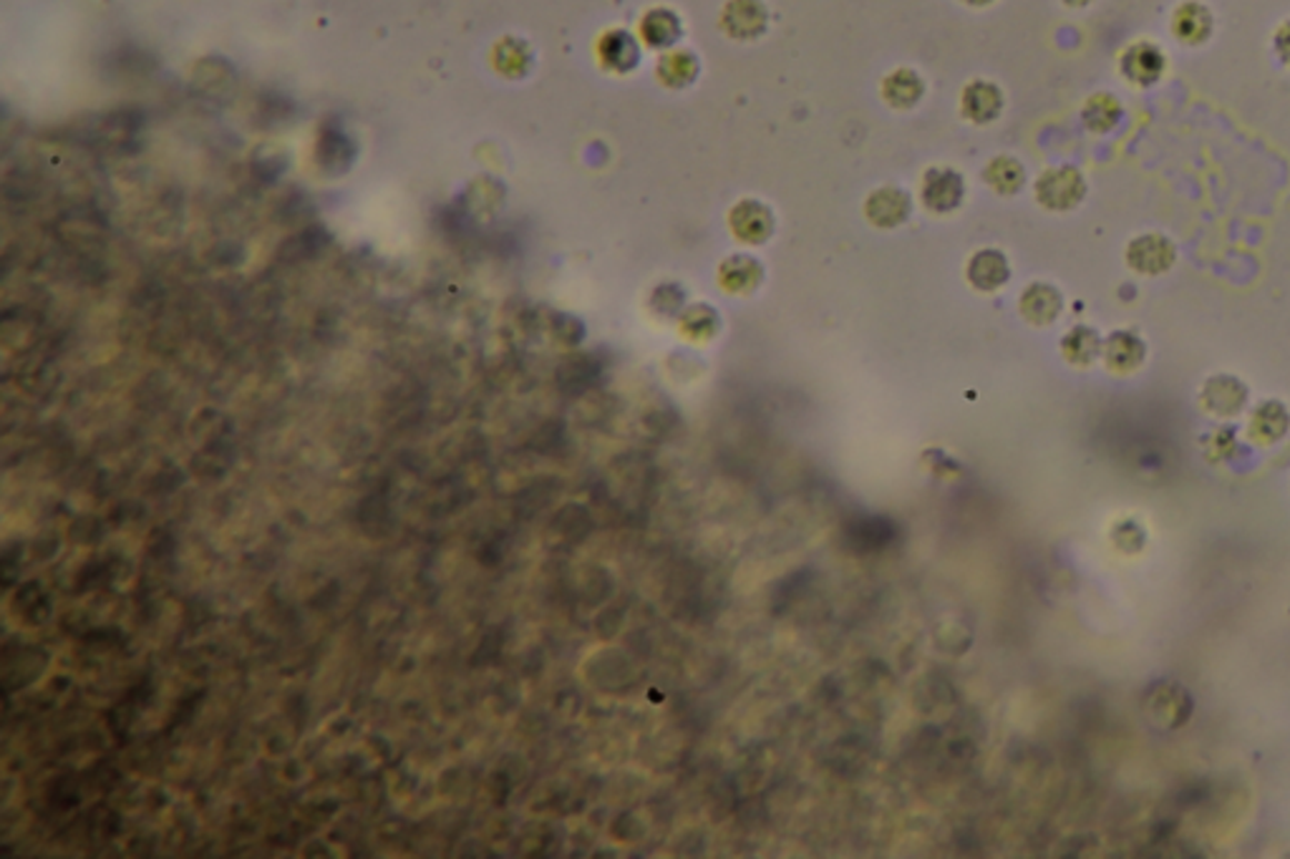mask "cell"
I'll list each match as a JSON object with an SVG mask.
<instances>
[{
	"label": "cell",
	"mask_w": 1290,
	"mask_h": 859,
	"mask_svg": "<svg viewBox=\"0 0 1290 859\" xmlns=\"http://www.w3.org/2000/svg\"><path fill=\"white\" fill-rule=\"evenodd\" d=\"M1212 13L1200 0H1184L1174 8L1170 28L1174 39L1184 46H1202L1212 36Z\"/></svg>",
	"instance_id": "12"
},
{
	"label": "cell",
	"mask_w": 1290,
	"mask_h": 859,
	"mask_svg": "<svg viewBox=\"0 0 1290 859\" xmlns=\"http://www.w3.org/2000/svg\"><path fill=\"white\" fill-rule=\"evenodd\" d=\"M1101 351V338L1094 328L1077 326L1061 341V353L1073 366H1089Z\"/></svg>",
	"instance_id": "21"
},
{
	"label": "cell",
	"mask_w": 1290,
	"mask_h": 859,
	"mask_svg": "<svg viewBox=\"0 0 1290 859\" xmlns=\"http://www.w3.org/2000/svg\"><path fill=\"white\" fill-rule=\"evenodd\" d=\"M1122 117H1124L1122 103H1119V99L1112 97V93H1094V97L1084 103V109H1081V121H1084V127L1089 131H1094V134H1109V131H1114Z\"/></svg>",
	"instance_id": "19"
},
{
	"label": "cell",
	"mask_w": 1290,
	"mask_h": 859,
	"mask_svg": "<svg viewBox=\"0 0 1290 859\" xmlns=\"http://www.w3.org/2000/svg\"><path fill=\"white\" fill-rule=\"evenodd\" d=\"M1021 316L1029 320L1031 326H1051L1059 318L1063 308L1061 292L1049 286V282H1031L1029 288L1021 292L1019 300Z\"/></svg>",
	"instance_id": "14"
},
{
	"label": "cell",
	"mask_w": 1290,
	"mask_h": 859,
	"mask_svg": "<svg viewBox=\"0 0 1290 859\" xmlns=\"http://www.w3.org/2000/svg\"><path fill=\"white\" fill-rule=\"evenodd\" d=\"M983 179L996 194L1013 197L1026 187V167L1011 154H998L986 164Z\"/></svg>",
	"instance_id": "17"
},
{
	"label": "cell",
	"mask_w": 1290,
	"mask_h": 859,
	"mask_svg": "<svg viewBox=\"0 0 1290 859\" xmlns=\"http://www.w3.org/2000/svg\"><path fill=\"white\" fill-rule=\"evenodd\" d=\"M678 328H681V333L689 338L693 343H706L711 341V338L719 333V316L713 313L709 306H691L683 310L681 320H678Z\"/></svg>",
	"instance_id": "23"
},
{
	"label": "cell",
	"mask_w": 1290,
	"mask_h": 859,
	"mask_svg": "<svg viewBox=\"0 0 1290 859\" xmlns=\"http://www.w3.org/2000/svg\"><path fill=\"white\" fill-rule=\"evenodd\" d=\"M1069 8H1087L1089 3H1094V0H1063Z\"/></svg>",
	"instance_id": "25"
},
{
	"label": "cell",
	"mask_w": 1290,
	"mask_h": 859,
	"mask_svg": "<svg viewBox=\"0 0 1290 859\" xmlns=\"http://www.w3.org/2000/svg\"><path fill=\"white\" fill-rule=\"evenodd\" d=\"M1104 358L1107 366L1117 373L1137 371L1144 361V343L1134 333H1129V330H1117L1104 343Z\"/></svg>",
	"instance_id": "18"
},
{
	"label": "cell",
	"mask_w": 1290,
	"mask_h": 859,
	"mask_svg": "<svg viewBox=\"0 0 1290 859\" xmlns=\"http://www.w3.org/2000/svg\"><path fill=\"white\" fill-rule=\"evenodd\" d=\"M716 280H719L721 290L729 292V296H749L764 280V268L751 254H731L719 266Z\"/></svg>",
	"instance_id": "13"
},
{
	"label": "cell",
	"mask_w": 1290,
	"mask_h": 859,
	"mask_svg": "<svg viewBox=\"0 0 1290 859\" xmlns=\"http://www.w3.org/2000/svg\"><path fill=\"white\" fill-rule=\"evenodd\" d=\"M864 217L878 230H898L908 222L912 212V197L900 187L884 184L872 190L862 204Z\"/></svg>",
	"instance_id": "5"
},
{
	"label": "cell",
	"mask_w": 1290,
	"mask_h": 859,
	"mask_svg": "<svg viewBox=\"0 0 1290 859\" xmlns=\"http://www.w3.org/2000/svg\"><path fill=\"white\" fill-rule=\"evenodd\" d=\"M1011 278L1009 258L996 248H983L971 254L966 266V280L978 292L1001 290Z\"/></svg>",
	"instance_id": "9"
},
{
	"label": "cell",
	"mask_w": 1290,
	"mask_h": 859,
	"mask_svg": "<svg viewBox=\"0 0 1290 859\" xmlns=\"http://www.w3.org/2000/svg\"><path fill=\"white\" fill-rule=\"evenodd\" d=\"M656 77L666 89H686L699 79V59L686 49L663 51L656 66Z\"/></svg>",
	"instance_id": "16"
},
{
	"label": "cell",
	"mask_w": 1290,
	"mask_h": 859,
	"mask_svg": "<svg viewBox=\"0 0 1290 859\" xmlns=\"http://www.w3.org/2000/svg\"><path fill=\"white\" fill-rule=\"evenodd\" d=\"M681 33H683L681 18H678V13H673L671 8H663V6L646 11L638 23L640 41H643V46H648V49H653V51L676 49Z\"/></svg>",
	"instance_id": "11"
},
{
	"label": "cell",
	"mask_w": 1290,
	"mask_h": 859,
	"mask_svg": "<svg viewBox=\"0 0 1290 859\" xmlns=\"http://www.w3.org/2000/svg\"><path fill=\"white\" fill-rule=\"evenodd\" d=\"M719 23L723 33L737 41H754L769 26L767 6L761 0H729L723 6Z\"/></svg>",
	"instance_id": "7"
},
{
	"label": "cell",
	"mask_w": 1290,
	"mask_h": 859,
	"mask_svg": "<svg viewBox=\"0 0 1290 859\" xmlns=\"http://www.w3.org/2000/svg\"><path fill=\"white\" fill-rule=\"evenodd\" d=\"M880 93L882 101L888 103L890 109L908 111L912 107H918L922 93H926V81H922L920 73L912 69H894L882 79Z\"/></svg>",
	"instance_id": "15"
},
{
	"label": "cell",
	"mask_w": 1290,
	"mask_h": 859,
	"mask_svg": "<svg viewBox=\"0 0 1290 859\" xmlns=\"http://www.w3.org/2000/svg\"><path fill=\"white\" fill-rule=\"evenodd\" d=\"M1119 71L1134 87H1154L1167 71V56L1152 41H1137L1119 56Z\"/></svg>",
	"instance_id": "6"
},
{
	"label": "cell",
	"mask_w": 1290,
	"mask_h": 859,
	"mask_svg": "<svg viewBox=\"0 0 1290 859\" xmlns=\"http://www.w3.org/2000/svg\"><path fill=\"white\" fill-rule=\"evenodd\" d=\"M963 3L971 6V8H983L988 3H993V0H963Z\"/></svg>",
	"instance_id": "26"
},
{
	"label": "cell",
	"mask_w": 1290,
	"mask_h": 859,
	"mask_svg": "<svg viewBox=\"0 0 1290 859\" xmlns=\"http://www.w3.org/2000/svg\"><path fill=\"white\" fill-rule=\"evenodd\" d=\"M1033 197L1043 210L1049 212H1071L1084 202L1087 179L1077 167L1061 164L1043 169L1033 184Z\"/></svg>",
	"instance_id": "1"
},
{
	"label": "cell",
	"mask_w": 1290,
	"mask_h": 859,
	"mask_svg": "<svg viewBox=\"0 0 1290 859\" xmlns=\"http://www.w3.org/2000/svg\"><path fill=\"white\" fill-rule=\"evenodd\" d=\"M920 204L926 207L930 214H950L960 210L966 200V177L953 167L938 164L928 167L920 174L918 184Z\"/></svg>",
	"instance_id": "2"
},
{
	"label": "cell",
	"mask_w": 1290,
	"mask_h": 859,
	"mask_svg": "<svg viewBox=\"0 0 1290 859\" xmlns=\"http://www.w3.org/2000/svg\"><path fill=\"white\" fill-rule=\"evenodd\" d=\"M727 222L729 232L741 244H764L767 240H771V234H774L777 228L774 212L769 210V204L754 200V197H743V200L733 204L729 210Z\"/></svg>",
	"instance_id": "3"
},
{
	"label": "cell",
	"mask_w": 1290,
	"mask_h": 859,
	"mask_svg": "<svg viewBox=\"0 0 1290 859\" xmlns=\"http://www.w3.org/2000/svg\"><path fill=\"white\" fill-rule=\"evenodd\" d=\"M1273 49L1278 53V59L1290 66V21L1278 26V31L1273 36Z\"/></svg>",
	"instance_id": "24"
},
{
	"label": "cell",
	"mask_w": 1290,
	"mask_h": 859,
	"mask_svg": "<svg viewBox=\"0 0 1290 859\" xmlns=\"http://www.w3.org/2000/svg\"><path fill=\"white\" fill-rule=\"evenodd\" d=\"M1177 250L1170 238L1160 232H1144L1127 244L1124 260L1139 276H1162L1174 266Z\"/></svg>",
	"instance_id": "4"
},
{
	"label": "cell",
	"mask_w": 1290,
	"mask_h": 859,
	"mask_svg": "<svg viewBox=\"0 0 1290 859\" xmlns=\"http://www.w3.org/2000/svg\"><path fill=\"white\" fill-rule=\"evenodd\" d=\"M600 66L610 73H630L640 61V43L633 33L623 28L606 31L598 41Z\"/></svg>",
	"instance_id": "10"
},
{
	"label": "cell",
	"mask_w": 1290,
	"mask_h": 859,
	"mask_svg": "<svg viewBox=\"0 0 1290 859\" xmlns=\"http://www.w3.org/2000/svg\"><path fill=\"white\" fill-rule=\"evenodd\" d=\"M1001 111H1003V91L998 89L993 81L976 79L971 83H966V89L960 91V114L976 127L993 124V121L1001 117Z\"/></svg>",
	"instance_id": "8"
},
{
	"label": "cell",
	"mask_w": 1290,
	"mask_h": 859,
	"mask_svg": "<svg viewBox=\"0 0 1290 859\" xmlns=\"http://www.w3.org/2000/svg\"><path fill=\"white\" fill-rule=\"evenodd\" d=\"M1242 403H1246V389H1242V383L1236 379L1220 376V379H1212L1204 386V406H1208V411L1212 413L1232 417V413H1238L1242 409Z\"/></svg>",
	"instance_id": "20"
},
{
	"label": "cell",
	"mask_w": 1290,
	"mask_h": 859,
	"mask_svg": "<svg viewBox=\"0 0 1290 859\" xmlns=\"http://www.w3.org/2000/svg\"><path fill=\"white\" fill-rule=\"evenodd\" d=\"M1288 423H1290V417H1288V411L1283 409V406H1280L1278 401H1266V403L1258 406L1256 413H1252L1250 431H1252V437L1260 439V441H1276L1288 431Z\"/></svg>",
	"instance_id": "22"
}]
</instances>
